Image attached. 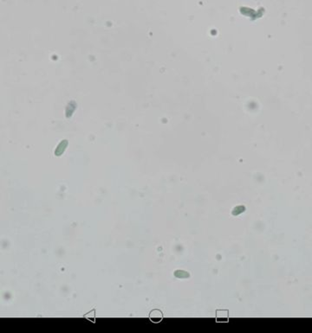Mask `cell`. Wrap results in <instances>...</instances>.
<instances>
[{"label":"cell","instance_id":"cell-1","mask_svg":"<svg viewBox=\"0 0 312 333\" xmlns=\"http://www.w3.org/2000/svg\"><path fill=\"white\" fill-rule=\"evenodd\" d=\"M245 206H243V205H241V206H237V207L234 208L232 213L233 216H238V215L242 214V213L245 211Z\"/></svg>","mask_w":312,"mask_h":333}]
</instances>
